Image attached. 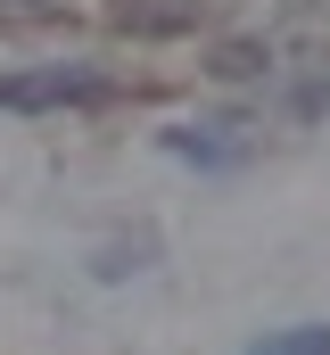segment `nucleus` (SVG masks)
I'll use <instances>...</instances> for the list:
<instances>
[{
    "instance_id": "1",
    "label": "nucleus",
    "mask_w": 330,
    "mask_h": 355,
    "mask_svg": "<svg viewBox=\"0 0 330 355\" xmlns=\"http://www.w3.org/2000/svg\"><path fill=\"white\" fill-rule=\"evenodd\" d=\"M99 99H107V75H91V67L0 75V107H17V116H42V107H99Z\"/></svg>"
},
{
    "instance_id": "2",
    "label": "nucleus",
    "mask_w": 330,
    "mask_h": 355,
    "mask_svg": "<svg viewBox=\"0 0 330 355\" xmlns=\"http://www.w3.org/2000/svg\"><path fill=\"white\" fill-rule=\"evenodd\" d=\"M248 355H330V322H289V331H264Z\"/></svg>"
}]
</instances>
